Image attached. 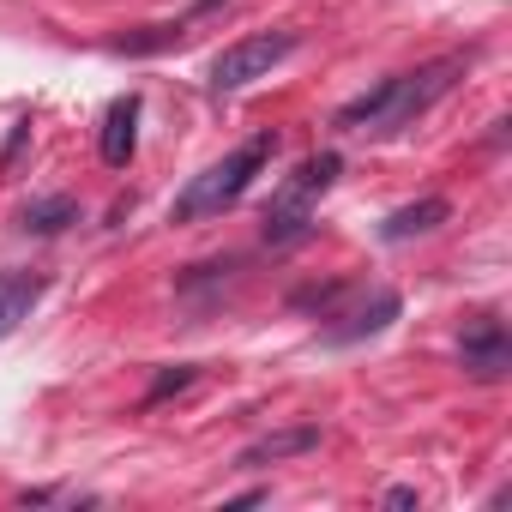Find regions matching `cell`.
Listing matches in <instances>:
<instances>
[{
	"label": "cell",
	"instance_id": "obj_7",
	"mask_svg": "<svg viewBox=\"0 0 512 512\" xmlns=\"http://www.w3.org/2000/svg\"><path fill=\"white\" fill-rule=\"evenodd\" d=\"M320 446V428L314 422H302V428H278V434H266V440H253V446H241V470H266V464H278V458H302V452H314Z\"/></svg>",
	"mask_w": 512,
	"mask_h": 512
},
{
	"label": "cell",
	"instance_id": "obj_3",
	"mask_svg": "<svg viewBox=\"0 0 512 512\" xmlns=\"http://www.w3.org/2000/svg\"><path fill=\"white\" fill-rule=\"evenodd\" d=\"M338 169H344L338 151H320V157H308V163L296 169V181H290V187L272 199V211H266V241H272V247L308 235V223H314V199L338 181Z\"/></svg>",
	"mask_w": 512,
	"mask_h": 512
},
{
	"label": "cell",
	"instance_id": "obj_12",
	"mask_svg": "<svg viewBox=\"0 0 512 512\" xmlns=\"http://www.w3.org/2000/svg\"><path fill=\"white\" fill-rule=\"evenodd\" d=\"M187 386H193V368H175V374H163V380L145 392V404H163L169 392H187Z\"/></svg>",
	"mask_w": 512,
	"mask_h": 512
},
{
	"label": "cell",
	"instance_id": "obj_6",
	"mask_svg": "<svg viewBox=\"0 0 512 512\" xmlns=\"http://www.w3.org/2000/svg\"><path fill=\"white\" fill-rule=\"evenodd\" d=\"M133 145H139V91H127V97H115V103H109L97 151H103V163H109V169H127V163H133Z\"/></svg>",
	"mask_w": 512,
	"mask_h": 512
},
{
	"label": "cell",
	"instance_id": "obj_11",
	"mask_svg": "<svg viewBox=\"0 0 512 512\" xmlns=\"http://www.w3.org/2000/svg\"><path fill=\"white\" fill-rule=\"evenodd\" d=\"M67 223H79V205H73L67 193H49V199H31V205L19 211V229H25V235H61Z\"/></svg>",
	"mask_w": 512,
	"mask_h": 512
},
{
	"label": "cell",
	"instance_id": "obj_1",
	"mask_svg": "<svg viewBox=\"0 0 512 512\" xmlns=\"http://www.w3.org/2000/svg\"><path fill=\"white\" fill-rule=\"evenodd\" d=\"M464 73V61H428V67H416V73H398V79H380L374 91H362L356 103H344L338 109V127L344 133H368V139H386V133H398V127H410L422 109H434L446 91H452V79Z\"/></svg>",
	"mask_w": 512,
	"mask_h": 512
},
{
	"label": "cell",
	"instance_id": "obj_13",
	"mask_svg": "<svg viewBox=\"0 0 512 512\" xmlns=\"http://www.w3.org/2000/svg\"><path fill=\"white\" fill-rule=\"evenodd\" d=\"M386 506H416V488H386Z\"/></svg>",
	"mask_w": 512,
	"mask_h": 512
},
{
	"label": "cell",
	"instance_id": "obj_9",
	"mask_svg": "<svg viewBox=\"0 0 512 512\" xmlns=\"http://www.w3.org/2000/svg\"><path fill=\"white\" fill-rule=\"evenodd\" d=\"M398 290H380L368 308H356V314H344L338 326H326V344H356V338H374V332H386L392 320H398Z\"/></svg>",
	"mask_w": 512,
	"mask_h": 512
},
{
	"label": "cell",
	"instance_id": "obj_10",
	"mask_svg": "<svg viewBox=\"0 0 512 512\" xmlns=\"http://www.w3.org/2000/svg\"><path fill=\"white\" fill-rule=\"evenodd\" d=\"M446 217H452V205H446V199H416V205H398V211L380 223V235H386V241H410V235L440 229Z\"/></svg>",
	"mask_w": 512,
	"mask_h": 512
},
{
	"label": "cell",
	"instance_id": "obj_5",
	"mask_svg": "<svg viewBox=\"0 0 512 512\" xmlns=\"http://www.w3.org/2000/svg\"><path fill=\"white\" fill-rule=\"evenodd\" d=\"M458 356H464V368H470L476 380H500V374L512 368L506 326H500L494 314H476V320L464 326V338H458Z\"/></svg>",
	"mask_w": 512,
	"mask_h": 512
},
{
	"label": "cell",
	"instance_id": "obj_2",
	"mask_svg": "<svg viewBox=\"0 0 512 512\" xmlns=\"http://www.w3.org/2000/svg\"><path fill=\"white\" fill-rule=\"evenodd\" d=\"M272 151H278V139L272 133H253L241 151H229L223 163H211V169H199L181 193H175V205H169V223H199V217H217V211H229L247 187H253V175H260L266 163H272Z\"/></svg>",
	"mask_w": 512,
	"mask_h": 512
},
{
	"label": "cell",
	"instance_id": "obj_8",
	"mask_svg": "<svg viewBox=\"0 0 512 512\" xmlns=\"http://www.w3.org/2000/svg\"><path fill=\"white\" fill-rule=\"evenodd\" d=\"M43 278L37 272H0V338H13L25 320H31V308L43 302Z\"/></svg>",
	"mask_w": 512,
	"mask_h": 512
},
{
	"label": "cell",
	"instance_id": "obj_4",
	"mask_svg": "<svg viewBox=\"0 0 512 512\" xmlns=\"http://www.w3.org/2000/svg\"><path fill=\"white\" fill-rule=\"evenodd\" d=\"M302 49V31H253L241 43H229L217 61H211V97H229V91H247L253 79H266L278 61H290Z\"/></svg>",
	"mask_w": 512,
	"mask_h": 512
}]
</instances>
